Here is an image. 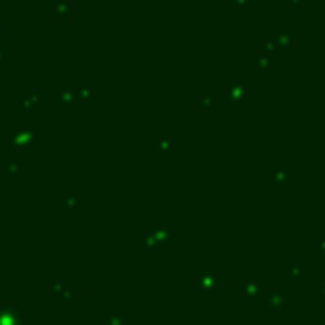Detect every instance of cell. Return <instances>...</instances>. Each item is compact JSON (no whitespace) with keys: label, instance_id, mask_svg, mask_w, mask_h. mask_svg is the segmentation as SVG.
<instances>
[{"label":"cell","instance_id":"6","mask_svg":"<svg viewBox=\"0 0 325 325\" xmlns=\"http://www.w3.org/2000/svg\"><path fill=\"white\" fill-rule=\"evenodd\" d=\"M305 2L308 0H285V4H288V9H294V11H299V9L305 7Z\"/></svg>","mask_w":325,"mask_h":325},{"label":"cell","instance_id":"2","mask_svg":"<svg viewBox=\"0 0 325 325\" xmlns=\"http://www.w3.org/2000/svg\"><path fill=\"white\" fill-rule=\"evenodd\" d=\"M294 40H296V31L294 29H283L279 34V38H277V42H279V49H285V51L292 49Z\"/></svg>","mask_w":325,"mask_h":325},{"label":"cell","instance_id":"5","mask_svg":"<svg viewBox=\"0 0 325 325\" xmlns=\"http://www.w3.org/2000/svg\"><path fill=\"white\" fill-rule=\"evenodd\" d=\"M199 106H201V108H204V106L213 108V106H215V95H213V93H208V95H201V97H199Z\"/></svg>","mask_w":325,"mask_h":325},{"label":"cell","instance_id":"4","mask_svg":"<svg viewBox=\"0 0 325 325\" xmlns=\"http://www.w3.org/2000/svg\"><path fill=\"white\" fill-rule=\"evenodd\" d=\"M263 49H266V53H275V51L277 49H279V42H277V38H270V36H268V38H263Z\"/></svg>","mask_w":325,"mask_h":325},{"label":"cell","instance_id":"7","mask_svg":"<svg viewBox=\"0 0 325 325\" xmlns=\"http://www.w3.org/2000/svg\"><path fill=\"white\" fill-rule=\"evenodd\" d=\"M234 4L241 7V9H248V7H250V0H234Z\"/></svg>","mask_w":325,"mask_h":325},{"label":"cell","instance_id":"3","mask_svg":"<svg viewBox=\"0 0 325 325\" xmlns=\"http://www.w3.org/2000/svg\"><path fill=\"white\" fill-rule=\"evenodd\" d=\"M254 64H257L261 71H270V69L275 67V58H272L270 53H266V51H259V53L254 55Z\"/></svg>","mask_w":325,"mask_h":325},{"label":"cell","instance_id":"1","mask_svg":"<svg viewBox=\"0 0 325 325\" xmlns=\"http://www.w3.org/2000/svg\"><path fill=\"white\" fill-rule=\"evenodd\" d=\"M226 93H228V100H230V102L239 104V102L246 97V82H243V80H232Z\"/></svg>","mask_w":325,"mask_h":325}]
</instances>
